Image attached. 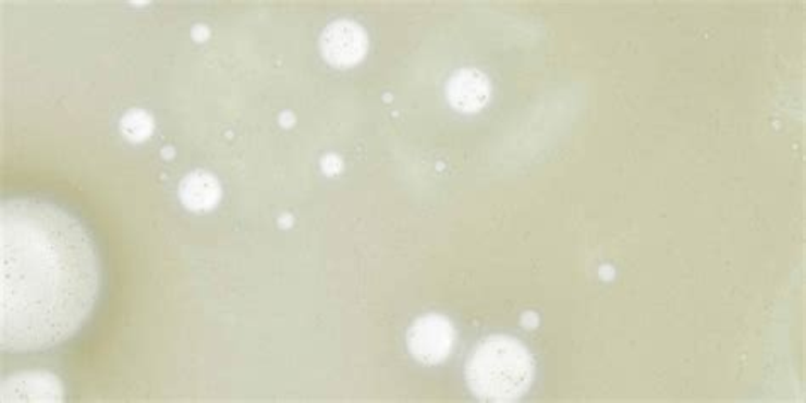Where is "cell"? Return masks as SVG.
I'll list each match as a JSON object with an SVG mask.
<instances>
[{
  "instance_id": "8992f818",
  "label": "cell",
  "mask_w": 806,
  "mask_h": 403,
  "mask_svg": "<svg viewBox=\"0 0 806 403\" xmlns=\"http://www.w3.org/2000/svg\"><path fill=\"white\" fill-rule=\"evenodd\" d=\"M490 87L489 78L485 77L477 69H463L456 72L448 82V101L457 109L460 113H478L489 102Z\"/></svg>"
},
{
  "instance_id": "7c38bea8",
  "label": "cell",
  "mask_w": 806,
  "mask_h": 403,
  "mask_svg": "<svg viewBox=\"0 0 806 403\" xmlns=\"http://www.w3.org/2000/svg\"><path fill=\"white\" fill-rule=\"evenodd\" d=\"M148 2H133V5H147Z\"/></svg>"
},
{
  "instance_id": "6da1fadb",
  "label": "cell",
  "mask_w": 806,
  "mask_h": 403,
  "mask_svg": "<svg viewBox=\"0 0 806 403\" xmlns=\"http://www.w3.org/2000/svg\"><path fill=\"white\" fill-rule=\"evenodd\" d=\"M101 260L81 220L44 199L0 210V344L38 353L84 326L101 291Z\"/></svg>"
},
{
  "instance_id": "30bf717a",
  "label": "cell",
  "mask_w": 806,
  "mask_h": 403,
  "mask_svg": "<svg viewBox=\"0 0 806 403\" xmlns=\"http://www.w3.org/2000/svg\"><path fill=\"white\" fill-rule=\"evenodd\" d=\"M208 36H210V29L206 26H194L193 27V38L196 39V41H206L208 39Z\"/></svg>"
},
{
  "instance_id": "9c48e42d",
  "label": "cell",
  "mask_w": 806,
  "mask_h": 403,
  "mask_svg": "<svg viewBox=\"0 0 806 403\" xmlns=\"http://www.w3.org/2000/svg\"><path fill=\"white\" fill-rule=\"evenodd\" d=\"M322 169H323V172H326V174H329V175L339 174V172H341V169H342V160L335 156H327L326 159L322 160Z\"/></svg>"
},
{
  "instance_id": "277c9868",
  "label": "cell",
  "mask_w": 806,
  "mask_h": 403,
  "mask_svg": "<svg viewBox=\"0 0 806 403\" xmlns=\"http://www.w3.org/2000/svg\"><path fill=\"white\" fill-rule=\"evenodd\" d=\"M320 50L330 65L350 69L365 59L368 51V35L353 21H335L322 33Z\"/></svg>"
},
{
  "instance_id": "3957f363",
  "label": "cell",
  "mask_w": 806,
  "mask_h": 403,
  "mask_svg": "<svg viewBox=\"0 0 806 403\" xmlns=\"http://www.w3.org/2000/svg\"><path fill=\"white\" fill-rule=\"evenodd\" d=\"M408 350L424 365H438L450 356L456 341L453 323L442 315H426L408 330Z\"/></svg>"
},
{
  "instance_id": "8fae6325",
  "label": "cell",
  "mask_w": 806,
  "mask_h": 403,
  "mask_svg": "<svg viewBox=\"0 0 806 403\" xmlns=\"http://www.w3.org/2000/svg\"><path fill=\"white\" fill-rule=\"evenodd\" d=\"M171 156H174V150H172V148H166V150H163V157H171Z\"/></svg>"
},
{
  "instance_id": "52a82bcc",
  "label": "cell",
  "mask_w": 806,
  "mask_h": 403,
  "mask_svg": "<svg viewBox=\"0 0 806 403\" xmlns=\"http://www.w3.org/2000/svg\"><path fill=\"white\" fill-rule=\"evenodd\" d=\"M179 198L191 211H210L221 198V186L213 174L194 171L181 181Z\"/></svg>"
},
{
  "instance_id": "7a4b0ae2",
  "label": "cell",
  "mask_w": 806,
  "mask_h": 403,
  "mask_svg": "<svg viewBox=\"0 0 806 403\" xmlns=\"http://www.w3.org/2000/svg\"><path fill=\"white\" fill-rule=\"evenodd\" d=\"M535 361L516 339L490 338L481 342L466 365L472 392L484 402H516L529 390Z\"/></svg>"
},
{
  "instance_id": "ba28073f",
  "label": "cell",
  "mask_w": 806,
  "mask_h": 403,
  "mask_svg": "<svg viewBox=\"0 0 806 403\" xmlns=\"http://www.w3.org/2000/svg\"><path fill=\"white\" fill-rule=\"evenodd\" d=\"M156 129V121L145 109H130L120 121L121 135L132 144L148 141Z\"/></svg>"
},
{
  "instance_id": "5b68a950",
  "label": "cell",
  "mask_w": 806,
  "mask_h": 403,
  "mask_svg": "<svg viewBox=\"0 0 806 403\" xmlns=\"http://www.w3.org/2000/svg\"><path fill=\"white\" fill-rule=\"evenodd\" d=\"M65 388L48 371H23L5 378L0 387V402L60 403Z\"/></svg>"
}]
</instances>
